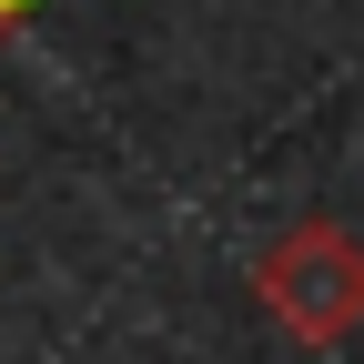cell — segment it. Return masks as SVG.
<instances>
[{
  "label": "cell",
  "mask_w": 364,
  "mask_h": 364,
  "mask_svg": "<svg viewBox=\"0 0 364 364\" xmlns=\"http://www.w3.org/2000/svg\"><path fill=\"white\" fill-rule=\"evenodd\" d=\"M0 11H21V0H0Z\"/></svg>",
  "instance_id": "obj_2"
},
{
  "label": "cell",
  "mask_w": 364,
  "mask_h": 364,
  "mask_svg": "<svg viewBox=\"0 0 364 364\" xmlns=\"http://www.w3.org/2000/svg\"><path fill=\"white\" fill-rule=\"evenodd\" d=\"M263 304H273V324L304 334V344H334L364 324V243L344 233V223H294L284 243L263 253Z\"/></svg>",
  "instance_id": "obj_1"
}]
</instances>
